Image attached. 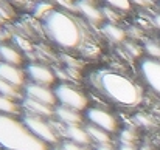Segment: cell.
<instances>
[{
  "label": "cell",
  "mask_w": 160,
  "mask_h": 150,
  "mask_svg": "<svg viewBox=\"0 0 160 150\" xmlns=\"http://www.w3.org/2000/svg\"><path fill=\"white\" fill-rule=\"evenodd\" d=\"M48 39L64 50H79L86 44V25L75 12L56 8L42 22Z\"/></svg>",
  "instance_id": "obj_2"
},
{
  "label": "cell",
  "mask_w": 160,
  "mask_h": 150,
  "mask_svg": "<svg viewBox=\"0 0 160 150\" xmlns=\"http://www.w3.org/2000/svg\"><path fill=\"white\" fill-rule=\"evenodd\" d=\"M93 150H118V149H115L112 144H101V146H97Z\"/></svg>",
  "instance_id": "obj_25"
},
{
  "label": "cell",
  "mask_w": 160,
  "mask_h": 150,
  "mask_svg": "<svg viewBox=\"0 0 160 150\" xmlns=\"http://www.w3.org/2000/svg\"><path fill=\"white\" fill-rule=\"evenodd\" d=\"M132 5H137L140 8H149L154 5V0H131Z\"/></svg>",
  "instance_id": "obj_24"
},
{
  "label": "cell",
  "mask_w": 160,
  "mask_h": 150,
  "mask_svg": "<svg viewBox=\"0 0 160 150\" xmlns=\"http://www.w3.org/2000/svg\"><path fill=\"white\" fill-rule=\"evenodd\" d=\"M84 127H86V130H87V133H89V136H90L92 144H95V146L112 144V135H110L109 132L100 129V127H97V125H92V124H86Z\"/></svg>",
  "instance_id": "obj_16"
},
{
  "label": "cell",
  "mask_w": 160,
  "mask_h": 150,
  "mask_svg": "<svg viewBox=\"0 0 160 150\" xmlns=\"http://www.w3.org/2000/svg\"><path fill=\"white\" fill-rule=\"evenodd\" d=\"M22 107L20 101H16L12 98L0 95V115H11V116H19Z\"/></svg>",
  "instance_id": "obj_18"
},
{
  "label": "cell",
  "mask_w": 160,
  "mask_h": 150,
  "mask_svg": "<svg viewBox=\"0 0 160 150\" xmlns=\"http://www.w3.org/2000/svg\"><path fill=\"white\" fill-rule=\"evenodd\" d=\"M84 119L87 121V124L97 125V127L109 132L110 135L118 132V124H120L118 118L112 111H109L107 108L98 107V105L87 107L86 111H84Z\"/></svg>",
  "instance_id": "obj_6"
},
{
  "label": "cell",
  "mask_w": 160,
  "mask_h": 150,
  "mask_svg": "<svg viewBox=\"0 0 160 150\" xmlns=\"http://www.w3.org/2000/svg\"><path fill=\"white\" fill-rule=\"evenodd\" d=\"M0 150H52L17 116L0 115Z\"/></svg>",
  "instance_id": "obj_3"
},
{
  "label": "cell",
  "mask_w": 160,
  "mask_h": 150,
  "mask_svg": "<svg viewBox=\"0 0 160 150\" xmlns=\"http://www.w3.org/2000/svg\"><path fill=\"white\" fill-rule=\"evenodd\" d=\"M58 124V129H59V133L62 136H65V141H70V143H75V144H79V146H90L92 141H90V136L86 130L84 125H72V127H62L59 122Z\"/></svg>",
  "instance_id": "obj_12"
},
{
  "label": "cell",
  "mask_w": 160,
  "mask_h": 150,
  "mask_svg": "<svg viewBox=\"0 0 160 150\" xmlns=\"http://www.w3.org/2000/svg\"><path fill=\"white\" fill-rule=\"evenodd\" d=\"M104 3V6L115 9L118 12H129L132 9V3L131 0H101Z\"/></svg>",
  "instance_id": "obj_21"
},
{
  "label": "cell",
  "mask_w": 160,
  "mask_h": 150,
  "mask_svg": "<svg viewBox=\"0 0 160 150\" xmlns=\"http://www.w3.org/2000/svg\"><path fill=\"white\" fill-rule=\"evenodd\" d=\"M6 2H9L11 5H17V6H20V5H25L28 0H6Z\"/></svg>",
  "instance_id": "obj_26"
},
{
  "label": "cell",
  "mask_w": 160,
  "mask_h": 150,
  "mask_svg": "<svg viewBox=\"0 0 160 150\" xmlns=\"http://www.w3.org/2000/svg\"><path fill=\"white\" fill-rule=\"evenodd\" d=\"M54 119L62 127H72V125H81L84 116L81 115V111H76L73 108H68V107L58 104L54 107Z\"/></svg>",
  "instance_id": "obj_13"
},
{
  "label": "cell",
  "mask_w": 160,
  "mask_h": 150,
  "mask_svg": "<svg viewBox=\"0 0 160 150\" xmlns=\"http://www.w3.org/2000/svg\"><path fill=\"white\" fill-rule=\"evenodd\" d=\"M101 31L103 34L106 36L107 39L113 44H120L126 39V31L123 28H120L117 23H110V22H106L101 25Z\"/></svg>",
  "instance_id": "obj_17"
},
{
  "label": "cell",
  "mask_w": 160,
  "mask_h": 150,
  "mask_svg": "<svg viewBox=\"0 0 160 150\" xmlns=\"http://www.w3.org/2000/svg\"><path fill=\"white\" fill-rule=\"evenodd\" d=\"M89 2H97V0H89Z\"/></svg>",
  "instance_id": "obj_30"
},
{
  "label": "cell",
  "mask_w": 160,
  "mask_h": 150,
  "mask_svg": "<svg viewBox=\"0 0 160 150\" xmlns=\"http://www.w3.org/2000/svg\"><path fill=\"white\" fill-rule=\"evenodd\" d=\"M54 96L59 105L73 108L76 111H86V108L89 107V98L84 91H81L79 88L73 87L72 84H58L54 85Z\"/></svg>",
  "instance_id": "obj_5"
},
{
  "label": "cell",
  "mask_w": 160,
  "mask_h": 150,
  "mask_svg": "<svg viewBox=\"0 0 160 150\" xmlns=\"http://www.w3.org/2000/svg\"><path fill=\"white\" fill-rule=\"evenodd\" d=\"M23 60H25L23 54L17 47L9 45V44H0V62L20 67L23 63Z\"/></svg>",
  "instance_id": "obj_15"
},
{
  "label": "cell",
  "mask_w": 160,
  "mask_h": 150,
  "mask_svg": "<svg viewBox=\"0 0 160 150\" xmlns=\"http://www.w3.org/2000/svg\"><path fill=\"white\" fill-rule=\"evenodd\" d=\"M58 6L54 5L52 0H39V2H36L34 3V8H33V14H34V17H38V19H41L42 22L50 16V12L56 9Z\"/></svg>",
  "instance_id": "obj_19"
},
{
  "label": "cell",
  "mask_w": 160,
  "mask_h": 150,
  "mask_svg": "<svg viewBox=\"0 0 160 150\" xmlns=\"http://www.w3.org/2000/svg\"><path fill=\"white\" fill-rule=\"evenodd\" d=\"M154 25H156L157 28H160V12L154 16Z\"/></svg>",
  "instance_id": "obj_28"
},
{
  "label": "cell",
  "mask_w": 160,
  "mask_h": 150,
  "mask_svg": "<svg viewBox=\"0 0 160 150\" xmlns=\"http://www.w3.org/2000/svg\"><path fill=\"white\" fill-rule=\"evenodd\" d=\"M90 82L101 96H104L107 101L118 107L132 108L143 101L142 87L132 77L120 71L110 68H100L92 73Z\"/></svg>",
  "instance_id": "obj_1"
},
{
  "label": "cell",
  "mask_w": 160,
  "mask_h": 150,
  "mask_svg": "<svg viewBox=\"0 0 160 150\" xmlns=\"http://www.w3.org/2000/svg\"><path fill=\"white\" fill-rule=\"evenodd\" d=\"M23 96L33 101H38V102H42L45 105H52V107H56V104H58L56 96H54V90L52 87L33 84V82H28L23 87Z\"/></svg>",
  "instance_id": "obj_10"
},
{
  "label": "cell",
  "mask_w": 160,
  "mask_h": 150,
  "mask_svg": "<svg viewBox=\"0 0 160 150\" xmlns=\"http://www.w3.org/2000/svg\"><path fill=\"white\" fill-rule=\"evenodd\" d=\"M143 48H145V51H146L148 57L160 60V44L157 42V40H148V42L145 44Z\"/></svg>",
  "instance_id": "obj_22"
},
{
  "label": "cell",
  "mask_w": 160,
  "mask_h": 150,
  "mask_svg": "<svg viewBox=\"0 0 160 150\" xmlns=\"http://www.w3.org/2000/svg\"><path fill=\"white\" fill-rule=\"evenodd\" d=\"M120 150H137V149H135L132 144H121Z\"/></svg>",
  "instance_id": "obj_27"
},
{
  "label": "cell",
  "mask_w": 160,
  "mask_h": 150,
  "mask_svg": "<svg viewBox=\"0 0 160 150\" xmlns=\"http://www.w3.org/2000/svg\"><path fill=\"white\" fill-rule=\"evenodd\" d=\"M61 146L65 150H90L87 146H79V144H75V143H70V141H64Z\"/></svg>",
  "instance_id": "obj_23"
},
{
  "label": "cell",
  "mask_w": 160,
  "mask_h": 150,
  "mask_svg": "<svg viewBox=\"0 0 160 150\" xmlns=\"http://www.w3.org/2000/svg\"><path fill=\"white\" fill-rule=\"evenodd\" d=\"M52 150H65V149H64L62 146H59V147H53V149H52Z\"/></svg>",
  "instance_id": "obj_29"
},
{
  "label": "cell",
  "mask_w": 160,
  "mask_h": 150,
  "mask_svg": "<svg viewBox=\"0 0 160 150\" xmlns=\"http://www.w3.org/2000/svg\"><path fill=\"white\" fill-rule=\"evenodd\" d=\"M23 124L30 129V132L39 138L41 141H44L45 144H48L50 147L58 144L61 139V133L58 129V124L53 122L50 118H44V116H34V115H23L22 116Z\"/></svg>",
  "instance_id": "obj_4"
},
{
  "label": "cell",
  "mask_w": 160,
  "mask_h": 150,
  "mask_svg": "<svg viewBox=\"0 0 160 150\" xmlns=\"http://www.w3.org/2000/svg\"><path fill=\"white\" fill-rule=\"evenodd\" d=\"M138 70H140V74L145 84L160 96V60L145 57L140 60Z\"/></svg>",
  "instance_id": "obj_7"
},
{
  "label": "cell",
  "mask_w": 160,
  "mask_h": 150,
  "mask_svg": "<svg viewBox=\"0 0 160 150\" xmlns=\"http://www.w3.org/2000/svg\"><path fill=\"white\" fill-rule=\"evenodd\" d=\"M20 107H22V110H25V115H34V116H44V118L54 116V107L45 105L42 102L33 101L25 96L20 101Z\"/></svg>",
  "instance_id": "obj_14"
},
{
  "label": "cell",
  "mask_w": 160,
  "mask_h": 150,
  "mask_svg": "<svg viewBox=\"0 0 160 150\" xmlns=\"http://www.w3.org/2000/svg\"><path fill=\"white\" fill-rule=\"evenodd\" d=\"M75 12L79 14V17L90 23V25H103L104 23V12L103 8L97 5V2L89 0H76L75 2Z\"/></svg>",
  "instance_id": "obj_9"
},
{
  "label": "cell",
  "mask_w": 160,
  "mask_h": 150,
  "mask_svg": "<svg viewBox=\"0 0 160 150\" xmlns=\"http://www.w3.org/2000/svg\"><path fill=\"white\" fill-rule=\"evenodd\" d=\"M25 73H27V77L30 79V82H33V84L47 85V87H52V85L56 84V74H54V71L50 67L44 65V63L30 62L25 67Z\"/></svg>",
  "instance_id": "obj_8"
},
{
  "label": "cell",
  "mask_w": 160,
  "mask_h": 150,
  "mask_svg": "<svg viewBox=\"0 0 160 150\" xmlns=\"http://www.w3.org/2000/svg\"><path fill=\"white\" fill-rule=\"evenodd\" d=\"M0 79L22 90L27 85L25 70H22L20 67L11 65V63H5V62H0Z\"/></svg>",
  "instance_id": "obj_11"
},
{
  "label": "cell",
  "mask_w": 160,
  "mask_h": 150,
  "mask_svg": "<svg viewBox=\"0 0 160 150\" xmlns=\"http://www.w3.org/2000/svg\"><path fill=\"white\" fill-rule=\"evenodd\" d=\"M0 95L8 96V98H12V99H16V101H22V98H23V90L22 88H17V87H14V85H11V84H8V82H5V81L0 79Z\"/></svg>",
  "instance_id": "obj_20"
}]
</instances>
